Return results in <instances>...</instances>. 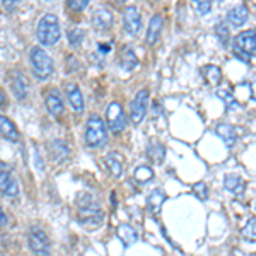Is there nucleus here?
<instances>
[{
    "label": "nucleus",
    "instance_id": "nucleus-1",
    "mask_svg": "<svg viewBox=\"0 0 256 256\" xmlns=\"http://www.w3.org/2000/svg\"><path fill=\"white\" fill-rule=\"evenodd\" d=\"M36 38H38V41L43 46H55L62 38V28H60L58 18L53 14L43 16L38 22Z\"/></svg>",
    "mask_w": 256,
    "mask_h": 256
},
{
    "label": "nucleus",
    "instance_id": "nucleus-2",
    "mask_svg": "<svg viewBox=\"0 0 256 256\" xmlns=\"http://www.w3.org/2000/svg\"><path fill=\"white\" fill-rule=\"evenodd\" d=\"M106 142H108L106 123L98 114H90L88 123H86V144L92 148H99L104 146Z\"/></svg>",
    "mask_w": 256,
    "mask_h": 256
},
{
    "label": "nucleus",
    "instance_id": "nucleus-3",
    "mask_svg": "<svg viewBox=\"0 0 256 256\" xmlns=\"http://www.w3.org/2000/svg\"><path fill=\"white\" fill-rule=\"evenodd\" d=\"M30 62H31L32 72H34V76L38 77L40 80H46L52 77L53 70H55V65H53L52 56H50L41 46L31 48Z\"/></svg>",
    "mask_w": 256,
    "mask_h": 256
},
{
    "label": "nucleus",
    "instance_id": "nucleus-4",
    "mask_svg": "<svg viewBox=\"0 0 256 256\" xmlns=\"http://www.w3.org/2000/svg\"><path fill=\"white\" fill-rule=\"evenodd\" d=\"M232 48L242 62H250L251 53H256V31H244L238 34Z\"/></svg>",
    "mask_w": 256,
    "mask_h": 256
},
{
    "label": "nucleus",
    "instance_id": "nucleus-5",
    "mask_svg": "<svg viewBox=\"0 0 256 256\" xmlns=\"http://www.w3.org/2000/svg\"><path fill=\"white\" fill-rule=\"evenodd\" d=\"M106 125L110 126L111 132L120 134L126 126V114L123 111V106L120 102H111L106 108Z\"/></svg>",
    "mask_w": 256,
    "mask_h": 256
},
{
    "label": "nucleus",
    "instance_id": "nucleus-6",
    "mask_svg": "<svg viewBox=\"0 0 256 256\" xmlns=\"http://www.w3.org/2000/svg\"><path fill=\"white\" fill-rule=\"evenodd\" d=\"M104 220V212L99 208L98 204L90 202V204L80 207V224L88 229H96Z\"/></svg>",
    "mask_w": 256,
    "mask_h": 256
},
{
    "label": "nucleus",
    "instance_id": "nucleus-7",
    "mask_svg": "<svg viewBox=\"0 0 256 256\" xmlns=\"http://www.w3.org/2000/svg\"><path fill=\"white\" fill-rule=\"evenodd\" d=\"M30 246L34 256H50V251H52V242L44 234V230H41L40 227H32L31 229Z\"/></svg>",
    "mask_w": 256,
    "mask_h": 256
},
{
    "label": "nucleus",
    "instance_id": "nucleus-8",
    "mask_svg": "<svg viewBox=\"0 0 256 256\" xmlns=\"http://www.w3.org/2000/svg\"><path fill=\"white\" fill-rule=\"evenodd\" d=\"M147 106H148V90L142 89L140 92H137V96L134 98L130 104V120L134 125H140L142 120L146 118L147 113Z\"/></svg>",
    "mask_w": 256,
    "mask_h": 256
},
{
    "label": "nucleus",
    "instance_id": "nucleus-9",
    "mask_svg": "<svg viewBox=\"0 0 256 256\" xmlns=\"http://www.w3.org/2000/svg\"><path fill=\"white\" fill-rule=\"evenodd\" d=\"M123 22H125V30L128 34L137 36L142 31V16L137 10V7H126L125 12H123Z\"/></svg>",
    "mask_w": 256,
    "mask_h": 256
},
{
    "label": "nucleus",
    "instance_id": "nucleus-10",
    "mask_svg": "<svg viewBox=\"0 0 256 256\" xmlns=\"http://www.w3.org/2000/svg\"><path fill=\"white\" fill-rule=\"evenodd\" d=\"M0 192L6 196H18L19 184L16 181L14 174L6 166H0Z\"/></svg>",
    "mask_w": 256,
    "mask_h": 256
},
{
    "label": "nucleus",
    "instance_id": "nucleus-11",
    "mask_svg": "<svg viewBox=\"0 0 256 256\" xmlns=\"http://www.w3.org/2000/svg\"><path fill=\"white\" fill-rule=\"evenodd\" d=\"M65 92H67V98H68L70 104H72L74 111L82 113L86 108V102H84V94H82V90L79 89V86L74 84V82H68V84H65Z\"/></svg>",
    "mask_w": 256,
    "mask_h": 256
},
{
    "label": "nucleus",
    "instance_id": "nucleus-12",
    "mask_svg": "<svg viewBox=\"0 0 256 256\" xmlns=\"http://www.w3.org/2000/svg\"><path fill=\"white\" fill-rule=\"evenodd\" d=\"M114 22V16L113 12L108 9H98L92 14V26L98 31H108Z\"/></svg>",
    "mask_w": 256,
    "mask_h": 256
},
{
    "label": "nucleus",
    "instance_id": "nucleus-13",
    "mask_svg": "<svg viewBox=\"0 0 256 256\" xmlns=\"http://www.w3.org/2000/svg\"><path fill=\"white\" fill-rule=\"evenodd\" d=\"M12 92L16 94V98L19 99V101H24L28 96H30V80L26 79V77L22 76V74H16L14 79H12Z\"/></svg>",
    "mask_w": 256,
    "mask_h": 256
},
{
    "label": "nucleus",
    "instance_id": "nucleus-14",
    "mask_svg": "<svg viewBox=\"0 0 256 256\" xmlns=\"http://www.w3.org/2000/svg\"><path fill=\"white\" fill-rule=\"evenodd\" d=\"M0 135H2L6 140H9V142H18L20 137L18 126L14 125V122L7 116H4V114H0Z\"/></svg>",
    "mask_w": 256,
    "mask_h": 256
},
{
    "label": "nucleus",
    "instance_id": "nucleus-15",
    "mask_svg": "<svg viewBox=\"0 0 256 256\" xmlns=\"http://www.w3.org/2000/svg\"><path fill=\"white\" fill-rule=\"evenodd\" d=\"M164 28V19L162 16L156 14L154 18L150 19V24H148V31H147V44L154 46L158 43V40L160 38V32H162Z\"/></svg>",
    "mask_w": 256,
    "mask_h": 256
},
{
    "label": "nucleus",
    "instance_id": "nucleus-16",
    "mask_svg": "<svg viewBox=\"0 0 256 256\" xmlns=\"http://www.w3.org/2000/svg\"><path fill=\"white\" fill-rule=\"evenodd\" d=\"M123 164H125V159H123V156L118 154V152H111L108 158H106V168H108V171L114 178H122Z\"/></svg>",
    "mask_w": 256,
    "mask_h": 256
},
{
    "label": "nucleus",
    "instance_id": "nucleus-17",
    "mask_svg": "<svg viewBox=\"0 0 256 256\" xmlns=\"http://www.w3.org/2000/svg\"><path fill=\"white\" fill-rule=\"evenodd\" d=\"M248 18H250V12L244 6H238L234 7V9L229 10V14H227V20H229L230 26H242V24H246Z\"/></svg>",
    "mask_w": 256,
    "mask_h": 256
},
{
    "label": "nucleus",
    "instance_id": "nucleus-18",
    "mask_svg": "<svg viewBox=\"0 0 256 256\" xmlns=\"http://www.w3.org/2000/svg\"><path fill=\"white\" fill-rule=\"evenodd\" d=\"M46 108H48L50 113L53 114V116H60V114H64L65 104H64V101H62L60 94L56 92V90H52V92H48V96H46Z\"/></svg>",
    "mask_w": 256,
    "mask_h": 256
},
{
    "label": "nucleus",
    "instance_id": "nucleus-19",
    "mask_svg": "<svg viewBox=\"0 0 256 256\" xmlns=\"http://www.w3.org/2000/svg\"><path fill=\"white\" fill-rule=\"evenodd\" d=\"M217 135L224 140V144L227 147H232L238 140L236 128H234L232 125H227V123H222V125L217 126Z\"/></svg>",
    "mask_w": 256,
    "mask_h": 256
},
{
    "label": "nucleus",
    "instance_id": "nucleus-20",
    "mask_svg": "<svg viewBox=\"0 0 256 256\" xmlns=\"http://www.w3.org/2000/svg\"><path fill=\"white\" fill-rule=\"evenodd\" d=\"M50 150H52V159L56 160V162L65 160L70 154V147L64 142V140H55V142L50 146Z\"/></svg>",
    "mask_w": 256,
    "mask_h": 256
},
{
    "label": "nucleus",
    "instance_id": "nucleus-21",
    "mask_svg": "<svg viewBox=\"0 0 256 256\" xmlns=\"http://www.w3.org/2000/svg\"><path fill=\"white\" fill-rule=\"evenodd\" d=\"M224 184H226L227 192H230L232 195H236V196H241L242 193H244V181H242L241 178L236 176V174H227Z\"/></svg>",
    "mask_w": 256,
    "mask_h": 256
},
{
    "label": "nucleus",
    "instance_id": "nucleus-22",
    "mask_svg": "<svg viewBox=\"0 0 256 256\" xmlns=\"http://www.w3.org/2000/svg\"><path fill=\"white\" fill-rule=\"evenodd\" d=\"M118 236L120 239L123 241V244H125L126 248H130V246H134L135 242L138 241V234H137V230L134 229L132 226H120V229H118Z\"/></svg>",
    "mask_w": 256,
    "mask_h": 256
},
{
    "label": "nucleus",
    "instance_id": "nucleus-23",
    "mask_svg": "<svg viewBox=\"0 0 256 256\" xmlns=\"http://www.w3.org/2000/svg\"><path fill=\"white\" fill-rule=\"evenodd\" d=\"M202 74H204L205 80H207L210 86H217L222 79L220 68L216 67V65H207V67H204L202 68Z\"/></svg>",
    "mask_w": 256,
    "mask_h": 256
},
{
    "label": "nucleus",
    "instance_id": "nucleus-24",
    "mask_svg": "<svg viewBox=\"0 0 256 256\" xmlns=\"http://www.w3.org/2000/svg\"><path fill=\"white\" fill-rule=\"evenodd\" d=\"M164 200H166V195H164L160 190H154V192L150 193V196H148V210H150L152 214H158L160 207L164 205Z\"/></svg>",
    "mask_w": 256,
    "mask_h": 256
},
{
    "label": "nucleus",
    "instance_id": "nucleus-25",
    "mask_svg": "<svg viewBox=\"0 0 256 256\" xmlns=\"http://www.w3.org/2000/svg\"><path fill=\"white\" fill-rule=\"evenodd\" d=\"M122 64H123V68H126L128 72H132L135 67L138 65V60H137V55L134 53V50L126 48L125 53H123V58H122Z\"/></svg>",
    "mask_w": 256,
    "mask_h": 256
},
{
    "label": "nucleus",
    "instance_id": "nucleus-26",
    "mask_svg": "<svg viewBox=\"0 0 256 256\" xmlns=\"http://www.w3.org/2000/svg\"><path fill=\"white\" fill-rule=\"evenodd\" d=\"M135 181H138L140 184H146L147 181H150L154 178V171L148 166H140L135 169Z\"/></svg>",
    "mask_w": 256,
    "mask_h": 256
},
{
    "label": "nucleus",
    "instance_id": "nucleus-27",
    "mask_svg": "<svg viewBox=\"0 0 256 256\" xmlns=\"http://www.w3.org/2000/svg\"><path fill=\"white\" fill-rule=\"evenodd\" d=\"M148 158H152L156 164H160L166 158V150H164L162 146H159V144H156V146H150L148 147Z\"/></svg>",
    "mask_w": 256,
    "mask_h": 256
},
{
    "label": "nucleus",
    "instance_id": "nucleus-28",
    "mask_svg": "<svg viewBox=\"0 0 256 256\" xmlns=\"http://www.w3.org/2000/svg\"><path fill=\"white\" fill-rule=\"evenodd\" d=\"M242 236L250 239V241H256V217H253L246 224V227L242 229Z\"/></svg>",
    "mask_w": 256,
    "mask_h": 256
},
{
    "label": "nucleus",
    "instance_id": "nucleus-29",
    "mask_svg": "<svg viewBox=\"0 0 256 256\" xmlns=\"http://www.w3.org/2000/svg\"><path fill=\"white\" fill-rule=\"evenodd\" d=\"M217 96L222 99V101L226 102V106H227V110H232V108H238V102H236V99H234V96L230 92H227V90H218L217 92Z\"/></svg>",
    "mask_w": 256,
    "mask_h": 256
},
{
    "label": "nucleus",
    "instance_id": "nucleus-30",
    "mask_svg": "<svg viewBox=\"0 0 256 256\" xmlns=\"http://www.w3.org/2000/svg\"><path fill=\"white\" fill-rule=\"evenodd\" d=\"M89 6V0H70L67 2V7L70 10H76V12H82L86 10Z\"/></svg>",
    "mask_w": 256,
    "mask_h": 256
},
{
    "label": "nucleus",
    "instance_id": "nucleus-31",
    "mask_svg": "<svg viewBox=\"0 0 256 256\" xmlns=\"http://www.w3.org/2000/svg\"><path fill=\"white\" fill-rule=\"evenodd\" d=\"M68 40H70V43H72V46H79V44L82 43V40H84V31L77 30L76 28V30L70 31Z\"/></svg>",
    "mask_w": 256,
    "mask_h": 256
},
{
    "label": "nucleus",
    "instance_id": "nucleus-32",
    "mask_svg": "<svg viewBox=\"0 0 256 256\" xmlns=\"http://www.w3.org/2000/svg\"><path fill=\"white\" fill-rule=\"evenodd\" d=\"M195 7H196V10L200 12L202 16H207L210 12V9H212V4L204 2V0H195Z\"/></svg>",
    "mask_w": 256,
    "mask_h": 256
},
{
    "label": "nucleus",
    "instance_id": "nucleus-33",
    "mask_svg": "<svg viewBox=\"0 0 256 256\" xmlns=\"http://www.w3.org/2000/svg\"><path fill=\"white\" fill-rule=\"evenodd\" d=\"M193 192H195V195L200 198V200H207V186H205V183H196L195 186H193Z\"/></svg>",
    "mask_w": 256,
    "mask_h": 256
},
{
    "label": "nucleus",
    "instance_id": "nucleus-34",
    "mask_svg": "<svg viewBox=\"0 0 256 256\" xmlns=\"http://www.w3.org/2000/svg\"><path fill=\"white\" fill-rule=\"evenodd\" d=\"M7 224H9V218H7L6 212H4L2 207H0V227H6Z\"/></svg>",
    "mask_w": 256,
    "mask_h": 256
},
{
    "label": "nucleus",
    "instance_id": "nucleus-35",
    "mask_svg": "<svg viewBox=\"0 0 256 256\" xmlns=\"http://www.w3.org/2000/svg\"><path fill=\"white\" fill-rule=\"evenodd\" d=\"M7 102V96H6V92H4L2 89H0V108H2L4 104Z\"/></svg>",
    "mask_w": 256,
    "mask_h": 256
},
{
    "label": "nucleus",
    "instance_id": "nucleus-36",
    "mask_svg": "<svg viewBox=\"0 0 256 256\" xmlns=\"http://www.w3.org/2000/svg\"><path fill=\"white\" fill-rule=\"evenodd\" d=\"M18 4H12V0H4V7H7V9H12V7H16Z\"/></svg>",
    "mask_w": 256,
    "mask_h": 256
},
{
    "label": "nucleus",
    "instance_id": "nucleus-37",
    "mask_svg": "<svg viewBox=\"0 0 256 256\" xmlns=\"http://www.w3.org/2000/svg\"><path fill=\"white\" fill-rule=\"evenodd\" d=\"M251 96H253V99L256 101V79L253 80V84H251Z\"/></svg>",
    "mask_w": 256,
    "mask_h": 256
}]
</instances>
